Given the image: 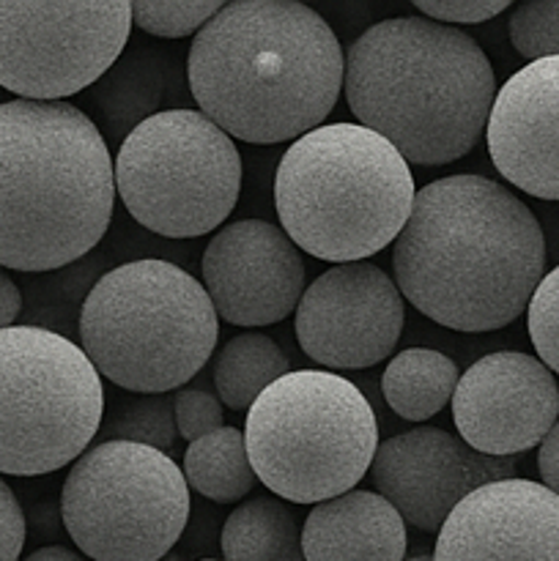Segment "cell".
I'll return each instance as SVG.
<instances>
[{"label": "cell", "instance_id": "obj_1", "mask_svg": "<svg viewBox=\"0 0 559 561\" xmlns=\"http://www.w3.org/2000/svg\"><path fill=\"white\" fill-rule=\"evenodd\" d=\"M400 296L455 332H497L546 277V236L532 208L486 175L458 173L414 195L392 247Z\"/></svg>", "mask_w": 559, "mask_h": 561}, {"label": "cell", "instance_id": "obj_2", "mask_svg": "<svg viewBox=\"0 0 559 561\" xmlns=\"http://www.w3.org/2000/svg\"><path fill=\"white\" fill-rule=\"evenodd\" d=\"M332 25L290 0L225 3L192 38L186 88L230 140L272 146L323 126L343 91Z\"/></svg>", "mask_w": 559, "mask_h": 561}, {"label": "cell", "instance_id": "obj_3", "mask_svg": "<svg viewBox=\"0 0 559 561\" xmlns=\"http://www.w3.org/2000/svg\"><path fill=\"white\" fill-rule=\"evenodd\" d=\"M345 102L409 164L464 159L497 99L488 55L469 33L427 16H389L345 53Z\"/></svg>", "mask_w": 559, "mask_h": 561}, {"label": "cell", "instance_id": "obj_4", "mask_svg": "<svg viewBox=\"0 0 559 561\" xmlns=\"http://www.w3.org/2000/svg\"><path fill=\"white\" fill-rule=\"evenodd\" d=\"M115 208L113 153L69 102L0 104V266L55 272L104 239Z\"/></svg>", "mask_w": 559, "mask_h": 561}, {"label": "cell", "instance_id": "obj_5", "mask_svg": "<svg viewBox=\"0 0 559 561\" xmlns=\"http://www.w3.org/2000/svg\"><path fill=\"white\" fill-rule=\"evenodd\" d=\"M409 162L362 124H323L290 142L274 173L280 228L307 255L362 263L395 244L414 206Z\"/></svg>", "mask_w": 559, "mask_h": 561}, {"label": "cell", "instance_id": "obj_6", "mask_svg": "<svg viewBox=\"0 0 559 561\" xmlns=\"http://www.w3.org/2000/svg\"><path fill=\"white\" fill-rule=\"evenodd\" d=\"M80 348L124 392L164 394L212 359L219 316L203 283L170 261L142 257L96 279L80 307Z\"/></svg>", "mask_w": 559, "mask_h": 561}, {"label": "cell", "instance_id": "obj_7", "mask_svg": "<svg viewBox=\"0 0 559 561\" xmlns=\"http://www.w3.org/2000/svg\"><path fill=\"white\" fill-rule=\"evenodd\" d=\"M247 455L258 482L294 504L354 491L378 449L370 400L338 373L290 370L247 411Z\"/></svg>", "mask_w": 559, "mask_h": 561}, {"label": "cell", "instance_id": "obj_8", "mask_svg": "<svg viewBox=\"0 0 559 561\" xmlns=\"http://www.w3.org/2000/svg\"><path fill=\"white\" fill-rule=\"evenodd\" d=\"M102 420V376L80 345L31 323L0 329V474L75 463Z\"/></svg>", "mask_w": 559, "mask_h": 561}, {"label": "cell", "instance_id": "obj_9", "mask_svg": "<svg viewBox=\"0 0 559 561\" xmlns=\"http://www.w3.org/2000/svg\"><path fill=\"white\" fill-rule=\"evenodd\" d=\"M113 170L132 219L164 239L212 233L241 195L239 148L201 110L148 118L121 142Z\"/></svg>", "mask_w": 559, "mask_h": 561}, {"label": "cell", "instance_id": "obj_10", "mask_svg": "<svg viewBox=\"0 0 559 561\" xmlns=\"http://www.w3.org/2000/svg\"><path fill=\"white\" fill-rule=\"evenodd\" d=\"M190 485L159 449L102 442L71 463L60 518L93 561H162L190 520Z\"/></svg>", "mask_w": 559, "mask_h": 561}, {"label": "cell", "instance_id": "obj_11", "mask_svg": "<svg viewBox=\"0 0 559 561\" xmlns=\"http://www.w3.org/2000/svg\"><path fill=\"white\" fill-rule=\"evenodd\" d=\"M129 3H0V88L27 102L88 91L129 44Z\"/></svg>", "mask_w": 559, "mask_h": 561}, {"label": "cell", "instance_id": "obj_12", "mask_svg": "<svg viewBox=\"0 0 559 561\" xmlns=\"http://www.w3.org/2000/svg\"><path fill=\"white\" fill-rule=\"evenodd\" d=\"M406 305L395 279L373 263L318 274L296 307V343L329 370H365L387 359L403 332Z\"/></svg>", "mask_w": 559, "mask_h": 561}, {"label": "cell", "instance_id": "obj_13", "mask_svg": "<svg viewBox=\"0 0 559 561\" xmlns=\"http://www.w3.org/2000/svg\"><path fill=\"white\" fill-rule=\"evenodd\" d=\"M370 477L406 526L438 535L469 493L513 480L515 460L475 453L442 427H414L378 444Z\"/></svg>", "mask_w": 559, "mask_h": 561}, {"label": "cell", "instance_id": "obj_14", "mask_svg": "<svg viewBox=\"0 0 559 561\" xmlns=\"http://www.w3.org/2000/svg\"><path fill=\"white\" fill-rule=\"evenodd\" d=\"M559 420V387L537 356L499 351L477 359L453 394L460 442L491 458L540 447Z\"/></svg>", "mask_w": 559, "mask_h": 561}, {"label": "cell", "instance_id": "obj_15", "mask_svg": "<svg viewBox=\"0 0 559 561\" xmlns=\"http://www.w3.org/2000/svg\"><path fill=\"white\" fill-rule=\"evenodd\" d=\"M203 288L230 327H272L305 296V263L283 228L263 219L225 225L206 244Z\"/></svg>", "mask_w": 559, "mask_h": 561}, {"label": "cell", "instance_id": "obj_16", "mask_svg": "<svg viewBox=\"0 0 559 561\" xmlns=\"http://www.w3.org/2000/svg\"><path fill=\"white\" fill-rule=\"evenodd\" d=\"M433 561H559V496L518 477L469 493L444 520Z\"/></svg>", "mask_w": 559, "mask_h": 561}, {"label": "cell", "instance_id": "obj_17", "mask_svg": "<svg viewBox=\"0 0 559 561\" xmlns=\"http://www.w3.org/2000/svg\"><path fill=\"white\" fill-rule=\"evenodd\" d=\"M486 140L507 184L559 201V58L532 60L499 88Z\"/></svg>", "mask_w": 559, "mask_h": 561}, {"label": "cell", "instance_id": "obj_18", "mask_svg": "<svg viewBox=\"0 0 559 561\" xmlns=\"http://www.w3.org/2000/svg\"><path fill=\"white\" fill-rule=\"evenodd\" d=\"M184 96L179 60L151 44H126L113 66L88 88V118L107 146H121L140 124Z\"/></svg>", "mask_w": 559, "mask_h": 561}, {"label": "cell", "instance_id": "obj_19", "mask_svg": "<svg viewBox=\"0 0 559 561\" xmlns=\"http://www.w3.org/2000/svg\"><path fill=\"white\" fill-rule=\"evenodd\" d=\"M406 524L373 491H349L316 504L301 526L305 561H406Z\"/></svg>", "mask_w": 559, "mask_h": 561}, {"label": "cell", "instance_id": "obj_20", "mask_svg": "<svg viewBox=\"0 0 559 561\" xmlns=\"http://www.w3.org/2000/svg\"><path fill=\"white\" fill-rule=\"evenodd\" d=\"M458 381V365L442 351L406 348L384 367L381 394L400 420L425 422L453 403Z\"/></svg>", "mask_w": 559, "mask_h": 561}, {"label": "cell", "instance_id": "obj_21", "mask_svg": "<svg viewBox=\"0 0 559 561\" xmlns=\"http://www.w3.org/2000/svg\"><path fill=\"white\" fill-rule=\"evenodd\" d=\"M219 548L225 561H305L296 515L272 496L239 504L225 520Z\"/></svg>", "mask_w": 559, "mask_h": 561}, {"label": "cell", "instance_id": "obj_22", "mask_svg": "<svg viewBox=\"0 0 559 561\" xmlns=\"http://www.w3.org/2000/svg\"><path fill=\"white\" fill-rule=\"evenodd\" d=\"M288 373L290 359L272 337L261 332H241L217 351L214 389L223 405L250 411L252 403Z\"/></svg>", "mask_w": 559, "mask_h": 561}, {"label": "cell", "instance_id": "obj_23", "mask_svg": "<svg viewBox=\"0 0 559 561\" xmlns=\"http://www.w3.org/2000/svg\"><path fill=\"white\" fill-rule=\"evenodd\" d=\"M181 471L186 485L214 504L241 502L258 482L247 455L244 433L236 427H219L190 442Z\"/></svg>", "mask_w": 559, "mask_h": 561}, {"label": "cell", "instance_id": "obj_24", "mask_svg": "<svg viewBox=\"0 0 559 561\" xmlns=\"http://www.w3.org/2000/svg\"><path fill=\"white\" fill-rule=\"evenodd\" d=\"M99 433L107 442L140 444V447L168 453L175 447V436H179L173 398H168V394H137V398L118 400L107 409Z\"/></svg>", "mask_w": 559, "mask_h": 561}, {"label": "cell", "instance_id": "obj_25", "mask_svg": "<svg viewBox=\"0 0 559 561\" xmlns=\"http://www.w3.org/2000/svg\"><path fill=\"white\" fill-rule=\"evenodd\" d=\"M223 5L219 0H137L129 9L132 25L148 36L184 38L201 31Z\"/></svg>", "mask_w": 559, "mask_h": 561}, {"label": "cell", "instance_id": "obj_26", "mask_svg": "<svg viewBox=\"0 0 559 561\" xmlns=\"http://www.w3.org/2000/svg\"><path fill=\"white\" fill-rule=\"evenodd\" d=\"M510 42L521 58H559V0H532L515 5L507 22Z\"/></svg>", "mask_w": 559, "mask_h": 561}, {"label": "cell", "instance_id": "obj_27", "mask_svg": "<svg viewBox=\"0 0 559 561\" xmlns=\"http://www.w3.org/2000/svg\"><path fill=\"white\" fill-rule=\"evenodd\" d=\"M526 329L537 359L559 376V266L540 279L526 307Z\"/></svg>", "mask_w": 559, "mask_h": 561}, {"label": "cell", "instance_id": "obj_28", "mask_svg": "<svg viewBox=\"0 0 559 561\" xmlns=\"http://www.w3.org/2000/svg\"><path fill=\"white\" fill-rule=\"evenodd\" d=\"M173 414L179 436L186 442H197V438L225 427L223 403L217 394L206 392V389H179L173 394Z\"/></svg>", "mask_w": 559, "mask_h": 561}, {"label": "cell", "instance_id": "obj_29", "mask_svg": "<svg viewBox=\"0 0 559 561\" xmlns=\"http://www.w3.org/2000/svg\"><path fill=\"white\" fill-rule=\"evenodd\" d=\"M414 9L433 22H458V25H477L488 22L510 9L507 0H417Z\"/></svg>", "mask_w": 559, "mask_h": 561}, {"label": "cell", "instance_id": "obj_30", "mask_svg": "<svg viewBox=\"0 0 559 561\" xmlns=\"http://www.w3.org/2000/svg\"><path fill=\"white\" fill-rule=\"evenodd\" d=\"M25 513L16 502L9 482L0 477V561H20L22 548H25Z\"/></svg>", "mask_w": 559, "mask_h": 561}, {"label": "cell", "instance_id": "obj_31", "mask_svg": "<svg viewBox=\"0 0 559 561\" xmlns=\"http://www.w3.org/2000/svg\"><path fill=\"white\" fill-rule=\"evenodd\" d=\"M537 471H540L543 480L540 485L548 488L554 496H559V420L537 449Z\"/></svg>", "mask_w": 559, "mask_h": 561}, {"label": "cell", "instance_id": "obj_32", "mask_svg": "<svg viewBox=\"0 0 559 561\" xmlns=\"http://www.w3.org/2000/svg\"><path fill=\"white\" fill-rule=\"evenodd\" d=\"M22 312V290L16 288L14 279L0 268V329L14 327Z\"/></svg>", "mask_w": 559, "mask_h": 561}, {"label": "cell", "instance_id": "obj_33", "mask_svg": "<svg viewBox=\"0 0 559 561\" xmlns=\"http://www.w3.org/2000/svg\"><path fill=\"white\" fill-rule=\"evenodd\" d=\"M20 561H88L82 553L71 551V548H64V546H44V548H36L33 553H27L25 559Z\"/></svg>", "mask_w": 559, "mask_h": 561}, {"label": "cell", "instance_id": "obj_34", "mask_svg": "<svg viewBox=\"0 0 559 561\" xmlns=\"http://www.w3.org/2000/svg\"><path fill=\"white\" fill-rule=\"evenodd\" d=\"M406 561H433V557H411V559H406Z\"/></svg>", "mask_w": 559, "mask_h": 561}, {"label": "cell", "instance_id": "obj_35", "mask_svg": "<svg viewBox=\"0 0 559 561\" xmlns=\"http://www.w3.org/2000/svg\"><path fill=\"white\" fill-rule=\"evenodd\" d=\"M162 561H181V559H179V557H175V553H170V557H164Z\"/></svg>", "mask_w": 559, "mask_h": 561}, {"label": "cell", "instance_id": "obj_36", "mask_svg": "<svg viewBox=\"0 0 559 561\" xmlns=\"http://www.w3.org/2000/svg\"><path fill=\"white\" fill-rule=\"evenodd\" d=\"M201 561H219V559H201ZM225 561V559H223Z\"/></svg>", "mask_w": 559, "mask_h": 561}]
</instances>
